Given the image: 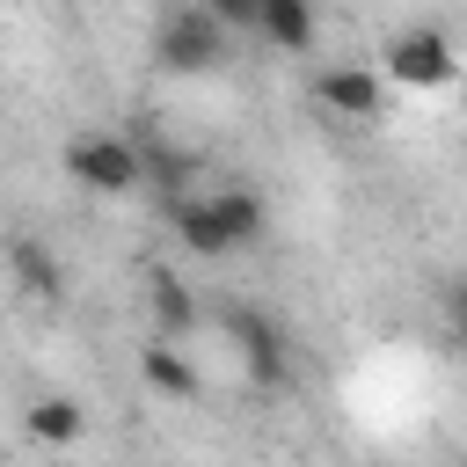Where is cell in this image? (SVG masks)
Returning a JSON list of instances; mask_svg holds the SVG:
<instances>
[{
	"label": "cell",
	"mask_w": 467,
	"mask_h": 467,
	"mask_svg": "<svg viewBox=\"0 0 467 467\" xmlns=\"http://www.w3.org/2000/svg\"><path fill=\"white\" fill-rule=\"evenodd\" d=\"M226 58H234V29H226L219 15H204V7H175V15L153 29V66H161V73L197 80V73H219Z\"/></svg>",
	"instance_id": "1"
},
{
	"label": "cell",
	"mask_w": 467,
	"mask_h": 467,
	"mask_svg": "<svg viewBox=\"0 0 467 467\" xmlns=\"http://www.w3.org/2000/svg\"><path fill=\"white\" fill-rule=\"evenodd\" d=\"M226 343H234V358H241V372L263 387V394H277V387H292V336L255 306V299H234L226 314Z\"/></svg>",
	"instance_id": "2"
},
{
	"label": "cell",
	"mask_w": 467,
	"mask_h": 467,
	"mask_svg": "<svg viewBox=\"0 0 467 467\" xmlns=\"http://www.w3.org/2000/svg\"><path fill=\"white\" fill-rule=\"evenodd\" d=\"M66 175H73L88 197H131V190L146 182V161H139V139L80 131V139H66Z\"/></svg>",
	"instance_id": "3"
},
{
	"label": "cell",
	"mask_w": 467,
	"mask_h": 467,
	"mask_svg": "<svg viewBox=\"0 0 467 467\" xmlns=\"http://www.w3.org/2000/svg\"><path fill=\"white\" fill-rule=\"evenodd\" d=\"M452 73H460V58H452V44H445V29H401V36H387V80H401V88H452Z\"/></svg>",
	"instance_id": "4"
},
{
	"label": "cell",
	"mask_w": 467,
	"mask_h": 467,
	"mask_svg": "<svg viewBox=\"0 0 467 467\" xmlns=\"http://www.w3.org/2000/svg\"><path fill=\"white\" fill-rule=\"evenodd\" d=\"M168 226H175V241L190 248V255H204V263H219V255H234V234H226V219H219V204L212 197H168Z\"/></svg>",
	"instance_id": "5"
},
{
	"label": "cell",
	"mask_w": 467,
	"mask_h": 467,
	"mask_svg": "<svg viewBox=\"0 0 467 467\" xmlns=\"http://www.w3.org/2000/svg\"><path fill=\"white\" fill-rule=\"evenodd\" d=\"M7 270H15V285H22L36 306H58V299H66V263H58L36 234H7Z\"/></svg>",
	"instance_id": "6"
},
{
	"label": "cell",
	"mask_w": 467,
	"mask_h": 467,
	"mask_svg": "<svg viewBox=\"0 0 467 467\" xmlns=\"http://www.w3.org/2000/svg\"><path fill=\"white\" fill-rule=\"evenodd\" d=\"M314 102L328 109V117H379V73H365V66H328V73H314Z\"/></svg>",
	"instance_id": "7"
},
{
	"label": "cell",
	"mask_w": 467,
	"mask_h": 467,
	"mask_svg": "<svg viewBox=\"0 0 467 467\" xmlns=\"http://www.w3.org/2000/svg\"><path fill=\"white\" fill-rule=\"evenodd\" d=\"M139 379L161 394V401H197V365L175 350V336H153L139 350Z\"/></svg>",
	"instance_id": "8"
},
{
	"label": "cell",
	"mask_w": 467,
	"mask_h": 467,
	"mask_svg": "<svg viewBox=\"0 0 467 467\" xmlns=\"http://www.w3.org/2000/svg\"><path fill=\"white\" fill-rule=\"evenodd\" d=\"M270 51H314V0H270L263 7V29H255Z\"/></svg>",
	"instance_id": "9"
},
{
	"label": "cell",
	"mask_w": 467,
	"mask_h": 467,
	"mask_svg": "<svg viewBox=\"0 0 467 467\" xmlns=\"http://www.w3.org/2000/svg\"><path fill=\"white\" fill-rule=\"evenodd\" d=\"M212 204H219V219H226V234H234V248H255V241L270 234V212H263V197H255L248 182L212 190Z\"/></svg>",
	"instance_id": "10"
},
{
	"label": "cell",
	"mask_w": 467,
	"mask_h": 467,
	"mask_svg": "<svg viewBox=\"0 0 467 467\" xmlns=\"http://www.w3.org/2000/svg\"><path fill=\"white\" fill-rule=\"evenodd\" d=\"M80 431H88V416H80L73 394H44V401H29V438H44V445H73Z\"/></svg>",
	"instance_id": "11"
},
{
	"label": "cell",
	"mask_w": 467,
	"mask_h": 467,
	"mask_svg": "<svg viewBox=\"0 0 467 467\" xmlns=\"http://www.w3.org/2000/svg\"><path fill=\"white\" fill-rule=\"evenodd\" d=\"M139 161H146V182H153L161 197H182V190H190V168H197V161H190L182 146H168V139H139Z\"/></svg>",
	"instance_id": "12"
},
{
	"label": "cell",
	"mask_w": 467,
	"mask_h": 467,
	"mask_svg": "<svg viewBox=\"0 0 467 467\" xmlns=\"http://www.w3.org/2000/svg\"><path fill=\"white\" fill-rule=\"evenodd\" d=\"M146 306H153V328H161V336H190V328H197V299H190V285H175V277H153V285H146Z\"/></svg>",
	"instance_id": "13"
},
{
	"label": "cell",
	"mask_w": 467,
	"mask_h": 467,
	"mask_svg": "<svg viewBox=\"0 0 467 467\" xmlns=\"http://www.w3.org/2000/svg\"><path fill=\"white\" fill-rule=\"evenodd\" d=\"M197 7H204V15H219V22L234 29V36H255V29H263V7H270V0H197Z\"/></svg>",
	"instance_id": "14"
},
{
	"label": "cell",
	"mask_w": 467,
	"mask_h": 467,
	"mask_svg": "<svg viewBox=\"0 0 467 467\" xmlns=\"http://www.w3.org/2000/svg\"><path fill=\"white\" fill-rule=\"evenodd\" d=\"M445 321H452V336L467 343V277H460V285H445Z\"/></svg>",
	"instance_id": "15"
}]
</instances>
